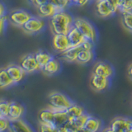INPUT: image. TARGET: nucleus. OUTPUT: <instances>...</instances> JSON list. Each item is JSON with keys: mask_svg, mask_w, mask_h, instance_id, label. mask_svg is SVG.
Returning a JSON list of instances; mask_svg holds the SVG:
<instances>
[{"mask_svg": "<svg viewBox=\"0 0 132 132\" xmlns=\"http://www.w3.org/2000/svg\"><path fill=\"white\" fill-rule=\"evenodd\" d=\"M73 16L68 12H57L51 18L50 28L53 34H67L73 27Z\"/></svg>", "mask_w": 132, "mask_h": 132, "instance_id": "obj_1", "label": "nucleus"}, {"mask_svg": "<svg viewBox=\"0 0 132 132\" xmlns=\"http://www.w3.org/2000/svg\"><path fill=\"white\" fill-rule=\"evenodd\" d=\"M73 26L81 32L87 40H89L93 44L96 42L97 38V31L89 21L82 18H73Z\"/></svg>", "mask_w": 132, "mask_h": 132, "instance_id": "obj_2", "label": "nucleus"}, {"mask_svg": "<svg viewBox=\"0 0 132 132\" xmlns=\"http://www.w3.org/2000/svg\"><path fill=\"white\" fill-rule=\"evenodd\" d=\"M48 102V106L56 111H66V109L73 103L66 95L59 92H54L50 94Z\"/></svg>", "mask_w": 132, "mask_h": 132, "instance_id": "obj_3", "label": "nucleus"}, {"mask_svg": "<svg viewBox=\"0 0 132 132\" xmlns=\"http://www.w3.org/2000/svg\"><path fill=\"white\" fill-rule=\"evenodd\" d=\"M84 49H93V43L89 40H86L84 43H82L80 45L78 46H70L69 49H67L64 52L60 53V56L64 61L69 62V63H73L76 62L77 56L82 50Z\"/></svg>", "mask_w": 132, "mask_h": 132, "instance_id": "obj_4", "label": "nucleus"}, {"mask_svg": "<svg viewBox=\"0 0 132 132\" xmlns=\"http://www.w3.org/2000/svg\"><path fill=\"white\" fill-rule=\"evenodd\" d=\"M45 26V22L44 19L31 16L22 27V28L25 32L29 33V34H35V33H38L42 31Z\"/></svg>", "mask_w": 132, "mask_h": 132, "instance_id": "obj_5", "label": "nucleus"}, {"mask_svg": "<svg viewBox=\"0 0 132 132\" xmlns=\"http://www.w3.org/2000/svg\"><path fill=\"white\" fill-rule=\"evenodd\" d=\"M31 16V15L28 12L19 9V10H14L12 12H10L9 15L7 16V20L12 24L15 25V26L22 27Z\"/></svg>", "mask_w": 132, "mask_h": 132, "instance_id": "obj_6", "label": "nucleus"}, {"mask_svg": "<svg viewBox=\"0 0 132 132\" xmlns=\"http://www.w3.org/2000/svg\"><path fill=\"white\" fill-rule=\"evenodd\" d=\"M19 65L25 72L28 73L40 70V66L34 56V54H28V55L22 57Z\"/></svg>", "mask_w": 132, "mask_h": 132, "instance_id": "obj_7", "label": "nucleus"}, {"mask_svg": "<svg viewBox=\"0 0 132 132\" xmlns=\"http://www.w3.org/2000/svg\"><path fill=\"white\" fill-rule=\"evenodd\" d=\"M93 74H96L98 76L111 78L114 74V69L110 64L106 62L100 61L94 65L93 69Z\"/></svg>", "mask_w": 132, "mask_h": 132, "instance_id": "obj_8", "label": "nucleus"}, {"mask_svg": "<svg viewBox=\"0 0 132 132\" xmlns=\"http://www.w3.org/2000/svg\"><path fill=\"white\" fill-rule=\"evenodd\" d=\"M111 81L110 78L98 76L96 74H92L90 78V86L96 92H102L108 88Z\"/></svg>", "mask_w": 132, "mask_h": 132, "instance_id": "obj_9", "label": "nucleus"}, {"mask_svg": "<svg viewBox=\"0 0 132 132\" xmlns=\"http://www.w3.org/2000/svg\"><path fill=\"white\" fill-rule=\"evenodd\" d=\"M5 69L8 75L10 76L12 80L13 81L14 84H18L21 81H22L23 78H25V75H26V72L22 69V67L19 64H10Z\"/></svg>", "mask_w": 132, "mask_h": 132, "instance_id": "obj_10", "label": "nucleus"}, {"mask_svg": "<svg viewBox=\"0 0 132 132\" xmlns=\"http://www.w3.org/2000/svg\"><path fill=\"white\" fill-rule=\"evenodd\" d=\"M95 11L97 15L102 18H108L115 14L106 0H97L95 5Z\"/></svg>", "mask_w": 132, "mask_h": 132, "instance_id": "obj_11", "label": "nucleus"}, {"mask_svg": "<svg viewBox=\"0 0 132 132\" xmlns=\"http://www.w3.org/2000/svg\"><path fill=\"white\" fill-rule=\"evenodd\" d=\"M52 45L55 51L59 53L64 52L70 47L69 41L66 34H54Z\"/></svg>", "mask_w": 132, "mask_h": 132, "instance_id": "obj_12", "label": "nucleus"}, {"mask_svg": "<svg viewBox=\"0 0 132 132\" xmlns=\"http://www.w3.org/2000/svg\"><path fill=\"white\" fill-rule=\"evenodd\" d=\"M24 112L25 108L22 104H20V103L16 102H10L7 119L10 121L22 119V116L24 115Z\"/></svg>", "mask_w": 132, "mask_h": 132, "instance_id": "obj_13", "label": "nucleus"}, {"mask_svg": "<svg viewBox=\"0 0 132 132\" xmlns=\"http://www.w3.org/2000/svg\"><path fill=\"white\" fill-rule=\"evenodd\" d=\"M66 36L68 37L70 46H78V45L84 43L87 40L85 37L81 34V32L73 26L70 28V30L68 31Z\"/></svg>", "mask_w": 132, "mask_h": 132, "instance_id": "obj_14", "label": "nucleus"}, {"mask_svg": "<svg viewBox=\"0 0 132 132\" xmlns=\"http://www.w3.org/2000/svg\"><path fill=\"white\" fill-rule=\"evenodd\" d=\"M57 12H59V11H58L56 7L50 2H47L42 4V5H40L37 7V13H38V15L40 18H51Z\"/></svg>", "mask_w": 132, "mask_h": 132, "instance_id": "obj_15", "label": "nucleus"}, {"mask_svg": "<svg viewBox=\"0 0 132 132\" xmlns=\"http://www.w3.org/2000/svg\"><path fill=\"white\" fill-rule=\"evenodd\" d=\"M61 65L58 59L55 57H52L46 64H45L42 68H41V71L46 75H54V74L57 73L60 70Z\"/></svg>", "mask_w": 132, "mask_h": 132, "instance_id": "obj_16", "label": "nucleus"}, {"mask_svg": "<svg viewBox=\"0 0 132 132\" xmlns=\"http://www.w3.org/2000/svg\"><path fill=\"white\" fill-rule=\"evenodd\" d=\"M8 131L9 132H35L32 130V128L26 121H23L22 119L10 121Z\"/></svg>", "mask_w": 132, "mask_h": 132, "instance_id": "obj_17", "label": "nucleus"}, {"mask_svg": "<svg viewBox=\"0 0 132 132\" xmlns=\"http://www.w3.org/2000/svg\"><path fill=\"white\" fill-rule=\"evenodd\" d=\"M68 121H69V117L65 111H55V115H54V118L51 126H54L58 130H60Z\"/></svg>", "mask_w": 132, "mask_h": 132, "instance_id": "obj_18", "label": "nucleus"}, {"mask_svg": "<svg viewBox=\"0 0 132 132\" xmlns=\"http://www.w3.org/2000/svg\"><path fill=\"white\" fill-rule=\"evenodd\" d=\"M101 126L102 122L100 119L92 117V116H88L84 127L89 132H98L101 129Z\"/></svg>", "mask_w": 132, "mask_h": 132, "instance_id": "obj_19", "label": "nucleus"}, {"mask_svg": "<svg viewBox=\"0 0 132 132\" xmlns=\"http://www.w3.org/2000/svg\"><path fill=\"white\" fill-rule=\"evenodd\" d=\"M65 111L68 115L69 120H73L85 113V110L84 107L78 104H76V103H72L70 106L66 109Z\"/></svg>", "mask_w": 132, "mask_h": 132, "instance_id": "obj_20", "label": "nucleus"}, {"mask_svg": "<svg viewBox=\"0 0 132 132\" xmlns=\"http://www.w3.org/2000/svg\"><path fill=\"white\" fill-rule=\"evenodd\" d=\"M93 58H94V54L93 50L84 49L78 53L76 62L81 64H86L90 63L93 60Z\"/></svg>", "mask_w": 132, "mask_h": 132, "instance_id": "obj_21", "label": "nucleus"}, {"mask_svg": "<svg viewBox=\"0 0 132 132\" xmlns=\"http://www.w3.org/2000/svg\"><path fill=\"white\" fill-rule=\"evenodd\" d=\"M54 115H55V111L49 106L47 108L40 110L38 114L40 123H45V124L51 125L53 118H54Z\"/></svg>", "mask_w": 132, "mask_h": 132, "instance_id": "obj_22", "label": "nucleus"}, {"mask_svg": "<svg viewBox=\"0 0 132 132\" xmlns=\"http://www.w3.org/2000/svg\"><path fill=\"white\" fill-rule=\"evenodd\" d=\"M14 82L8 75L5 68L0 69V89L7 88L8 87L13 85Z\"/></svg>", "mask_w": 132, "mask_h": 132, "instance_id": "obj_23", "label": "nucleus"}, {"mask_svg": "<svg viewBox=\"0 0 132 132\" xmlns=\"http://www.w3.org/2000/svg\"><path fill=\"white\" fill-rule=\"evenodd\" d=\"M34 56L36 58L37 63H38V64L40 66V69L53 57L50 53L45 51H41V50L36 52L34 54Z\"/></svg>", "mask_w": 132, "mask_h": 132, "instance_id": "obj_24", "label": "nucleus"}, {"mask_svg": "<svg viewBox=\"0 0 132 132\" xmlns=\"http://www.w3.org/2000/svg\"><path fill=\"white\" fill-rule=\"evenodd\" d=\"M121 14V23L124 28L132 33V12H123Z\"/></svg>", "mask_w": 132, "mask_h": 132, "instance_id": "obj_25", "label": "nucleus"}, {"mask_svg": "<svg viewBox=\"0 0 132 132\" xmlns=\"http://www.w3.org/2000/svg\"><path fill=\"white\" fill-rule=\"evenodd\" d=\"M9 103L6 100H0V117L7 118L8 111H9Z\"/></svg>", "mask_w": 132, "mask_h": 132, "instance_id": "obj_26", "label": "nucleus"}, {"mask_svg": "<svg viewBox=\"0 0 132 132\" xmlns=\"http://www.w3.org/2000/svg\"><path fill=\"white\" fill-rule=\"evenodd\" d=\"M88 116L89 115L84 113L82 116H80V117H78L73 119V120H69V121H72L74 125L77 126L78 129H79V128H82V127L84 126V124L87 121V119H88Z\"/></svg>", "mask_w": 132, "mask_h": 132, "instance_id": "obj_27", "label": "nucleus"}, {"mask_svg": "<svg viewBox=\"0 0 132 132\" xmlns=\"http://www.w3.org/2000/svg\"><path fill=\"white\" fill-rule=\"evenodd\" d=\"M77 130V126L74 125L72 121H69V120L59 130L60 132H76Z\"/></svg>", "mask_w": 132, "mask_h": 132, "instance_id": "obj_28", "label": "nucleus"}, {"mask_svg": "<svg viewBox=\"0 0 132 132\" xmlns=\"http://www.w3.org/2000/svg\"><path fill=\"white\" fill-rule=\"evenodd\" d=\"M132 12V0H121L120 12Z\"/></svg>", "mask_w": 132, "mask_h": 132, "instance_id": "obj_29", "label": "nucleus"}, {"mask_svg": "<svg viewBox=\"0 0 132 132\" xmlns=\"http://www.w3.org/2000/svg\"><path fill=\"white\" fill-rule=\"evenodd\" d=\"M38 132H60L59 130L49 124L40 123L38 127Z\"/></svg>", "mask_w": 132, "mask_h": 132, "instance_id": "obj_30", "label": "nucleus"}, {"mask_svg": "<svg viewBox=\"0 0 132 132\" xmlns=\"http://www.w3.org/2000/svg\"><path fill=\"white\" fill-rule=\"evenodd\" d=\"M10 125V121L7 118L0 117V132H5L8 130Z\"/></svg>", "mask_w": 132, "mask_h": 132, "instance_id": "obj_31", "label": "nucleus"}, {"mask_svg": "<svg viewBox=\"0 0 132 132\" xmlns=\"http://www.w3.org/2000/svg\"><path fill=\"white\" fill-rule=\"evenodd\" d=\"M106 1L109 3L111 7L112 8V10L115 13L120 12V6H121V0H106Z\"/></svg>", "mask_w": 132, "mask_h": 132, "instance_id": "obj_32", "label": "nucleus"}, {"mask_svg": "<svg viewBox=\"0 0 132 132\" xmlns=\"http://www.w3.org/2000/svg\"><path fill=\"white\" fill-rule=\"evenodd\" d=\"M117 132H132V118L126 117L125 126L121 130H118Z\"/></svg>", "mask_w": 132, "mask_h": 132, "instance_id": "obj_33", "label": "nucleus"}, {"mask_svg": "<svg viewBox=\"0 0 132 132\" xmlns=\"http://www.w3.org/2000/svg\"><path fill=\"white\" fill-rule=\"evenodd\" d=\"M7 21V16H6V15H4L0 18V36L4 32Z\"/></svg>", "mask_w": 132, "mask_h": 132, "instance_id": "obj_34", "label": "nucleus"}, {"mask_svg": "<svg viewBox=\"0 0 132 132\" xmlns=\"http://www.w3.org/2000/svg\"><path fill=\"white\" fill-rule=\"evenodd\" d=\"M90 1L91 0H71V3L79 7H82L87 5Z\"/></svg>", "mask_w": 132, "mask_h": 132, "instance_id": "obj_35", "label": "nucleus"}, {"mask_svg": "<svg viewBox=\"0 0 132 132\" xmlns=\"http://www.w3.org/2000/svg\"><path fill=\"white\" fill-rule=\"evenodd\" d=\"M47 2H49V0H33L32 3L35 4L36 7H38V6L42 5V4L47 3Z\"/></svg>", "mask_w": 132, "mask_h": 132, "instance_id": "obj_36", "label": "nucleus"}, {"mask_svg": "<svg viewBox=\"0 0 132 132\" xmlns=\"http://www.w3.org/2000/svg\"><path fill=\"white\" fill-rule=\"evenodd\" d=\"M62 4H63V6L64 7V8L66 9L70 4H71V0H60Z\"/></svg>", "mask_w": 132, "mask_h": 132, "instance_id": "obj_37", "label": "nucleus"}, {"mask_svg": "<svg viewBox=\"0 0 132 132\" xmlns=\"http://www.w3.org/2000/svg\"><path fill=\"white\" fill-rule=\"evenodd\" d=\"M4 15H5V7H4V6L0 3V18Z\"/></svg>", "mask_w": 132, "mask_h": 132, "instance_id": "obj_38", "label": "nucleus"}, {"mask_svg": "<svg viewBox=\"0 0 132 132\" xmlns=\"http://www.w3.org/2000/svg\"><path fill=\"white\" fill-rule=\"evenodd\" d=\"M128 76L130 78V80H132V64L129 66V68H128Z\"/></svg>", "mask_w": 132, "mask_h": 132, "instance_id": "obj_39", "label": "nucleus"}, {"mask_svg": "<svg viewBox=\"0 0 132 132\" xmlns=\"http://www.w3.org/2000/svg\"><path fill=\"white\" fill-rule=\"evenodd\" d=\"M76 132H89V131L87 130L84 127H82V128H79V129H78V130Z\"/></svg>", "mask_w": 132, "mask_h": 132, "instance_id": "obj_40", "label": "nucleus"}, {"mask_svg": "<svg viewBox=\"0 0 132 132\" xmlns=\"http://www.w3.org/2000/svg\"><path fill=\"white\" fill-rule=\"evenodd\" d=\"M102 132H113L112 130H111L110 128H106V129H105V130H102Z\"/></svg>", "mask_w": 132, "mask_h": 132, "instance_id": "obj_41", "label": "nucleus"}, {"mask_svg": "<svg viewBox=\"0 0 132 132\" xmlns=\"http://www.w3.org/2000/svg\"><path fill=\"white\" fill-rule=\"evenodd\" d=\"M28 1L30 2V3H32V1H33V0H28Z\"/></svg>", "mask_w": 132, "mask_h": 132, "instance_id": "obj_42", "label": "nucleus"}]
</instances>
